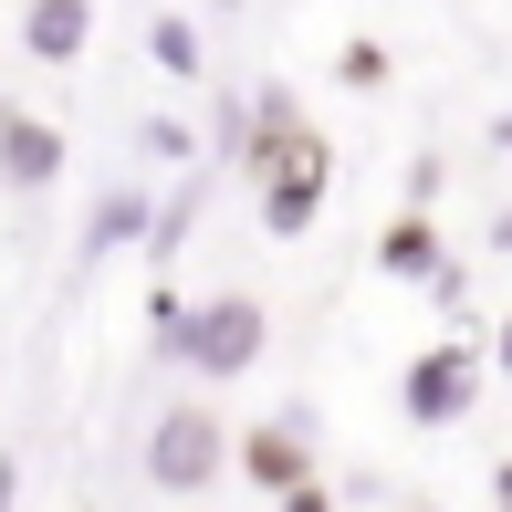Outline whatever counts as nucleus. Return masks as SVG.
Segmentation results:
<instances>
[{"label":"nucleus","instance_id":"nucleus-1","mask_svg":"<svg viewBox=\"0 0 512 512\" xmlns=\"http://www.w3.org/2000/svg\"><path fill=\"white\" fill-rule=\"evenodd\" d=\"M147 324H157V356H168V366H199V377H251L262 345H272L262 293H241V283H230V293H199V304L157 293Z\"/></svg>","mask_w":512,"mask_h":512},{"label":"nucleus","instance_id":"nucleus-2","mask_svg":"<svg viewBox=\"0 0 512 512\" xmlns=\"http://www.w3.org/2000/svg\"><path fill=\"white\" fill-rule=\"evenodd\" d=\"M251 189H262V230L272 241H304L324 189H335V147H324V126H283V136H251Z\"/></svg>","mask_w":512,"mask_h":512},{"label":"nucleus","instance_id":"nucleus-3","mask_svg":"<svg viewBox=\"0 0 512 512\" xmlns=\"http://www.w3.org/2000/svg\"><path fill=\"white\" fill-rule=\"evenodd\" d=\"M481 345H460V335H439V345H418V356L398 366V418L408 429H460V418L481 408Z\"/></svg>","mask_w":512,"mask_h":512},{"label":"nucleus","instance_id":"nucleus-4","mask_svg":"<svg viewBox=\"0 0 512 512\" xmlns=\"http://www.w3.org/2000/svg\"><path fill=\"white\" fill-rule=\"evenodd\" d=\"M220 471H230V429H220L199 398H189V408H168V418L147 429V481H157V492L189 502V492H209Z\"/></svg>","mask_w":512,"mask_h":512},{"label":"nucleus","instance_id":"nucleus-5","mask_svg":"<svg viewBox=\"0 0 512 512\" xmlns=\"http://www.w3.org/2000/svg\"><path fill=\"white\" fill-rule=\"evenodd\" d=\"M377 272H387V283H408V293H439V304H460V293H471V272H460L439 209H398V220L377 230Z\"/></svg>","mask_w":512,"mask_h":512},{"label":"nucleus","instance_id":"nucleus-6","mask_svg":"<svg viewBox=\"0 0 512 512\" xmlns=\"http://www.w3.org/2000/svg\"><path fill=\"white\" fill-rule=\"evenodd\" d=\"M230 471H241L262 502H283L293 481H314V418L293 408V418H262V429H241V439H230Z\"/></svg>","mask_w":512,"mask_h":512},{"label":"nucleus","instance_id":"nucleus-7","mask_svg":"<svg viewBox=\"0 0 512 512\" xmlns=\"http://www.w3.org/2000/svg\"><path fill=\"white\" fill-rule=\"evenodd\" d=\"M53 178H63V126L32 115V105H0V189H11V199H42Z\"/></svg>","mask_w":512,"mask_h":512},{"label":"nucleus","instance_id":"nucleus-8","mask_svg":"<svg viewBox=\"0 0 512 512\" xmlns=\"http://www.w3.org/2000/svg\"><path fill=\"white\" fill-rule=\"evenodd\" d=\"M95 42V0H21V53L32 63H84Z\"/></svg>","mask_w":512,"mask_h":512},{"label":"nucleus","instance_id":"nucleus-9","mask_svg":"<svg viewBox=\"0 0 512 512\" xmlns=\"http://www.w3.org/2000/svg\"><path fill=\"white\" fill-rule=\"evenodd\" d=\"M157 230V199L147 189H105L95 199V220H84V262H105V251H136Z\"/></svg>","mask_w":512,"mask_h":512},{"label":"nucleus","instance_id":"nucleus-10","mask_svg":"<svg viewBox=\"0 0 512 512\" xmlns=\"http://www.w3.org/2000/svg\"><path fill=\"white\" fill-rule=\"evenodd\" d=\"M147 63H157V74H178V84H199V21H178V11H157L147 21Z\"/></svg>","mask_w":512,"mask_h":512},{"label":"nucleus","instance_id":"nucleus-11","mask_svg":"<svg viewBox=\"0 0 512 512\" xmlns=\"http://www.w3.org/2000/svg\"><path fill=\"white\" fill-rule=\"evenodd\" d=\"M283 126H304V105H293V84L272 74V84H251V105H241V147L251 136H283Z\"/></svg>","mask_w":512,"mask_h":512},{"label":"nucleus","instance_id":"nucleus-12","mask_svg":"<svg viewBox=\"0 0 512 512\" xmlns=\"http://www.w3.org/2000/svg\"><path fill=\"white\" fill-rule=\"evenodd\" d=\"M335 74H345V84H387V42H345Z\"/></svg>","mask_w":512,"mask_h":512},{"label":"nucleus","instance_id":"nucleus-13","mask_svg":"<svg viewBox=\"0 0 512 512\" xmlns=\"http://www.w3.org/2000/svg\"><path fill=\"white\" fill-rule=\"evenodd\" d=\"M189 147H199L189 115H157V126H147V157H178V168H189Z\"/></svg>","mask_w":512,"mask_h":512},{"label":"nucleus","instance_id":"nucleus-14","mask_svg":"<svg viewBox=\"0 0 512 512\" xmlns=\"http://www.w3.org/2000/svg\"><path fill=\"white\" fill-rule=\"evenodd\" d=\"M272 512H335V492H324V481H293V492L272 502Z\"/></svg>","mask_w":512,"mask_h":512},{"label":"nucleus","instance_id":"nucleus-15","mask_svg":"<svg viewBox=\"0 0 512 512\" xmlns=\"http://www.w3.org/2000/svg\"><path fill=\"white\" fill-rule=\"evenodd\" d=\"M492 251H502V262H512V199L492 209Z\"/></svg>","mask_w":512,"mask_h":512},{"label":"nucleus","instance_id":"nucleus-16","mask_svg":"<svg viewBox=\"0 0 512 512\" xmlns=\"http://www.w3.org/2000/svg\"><path fill=\"white\" fill-rule=\"evenodd\" d=\"M492 366H502V377H512V314L492 324Z\"/></svg>","mask_w":512,"mask_h":512},{"label":"nucleus","instance_id":"nucleus-17","mask_svg":"<svg viewBox=\"0 0 512 512\" xmlns=\"http://www.w3.org/2000/svg\"><path fill=\"white\" fill-rule=\"evenodd\" d=\"M492 502H512V460H502V471H492Z\"/></svg>","mask_w":512,"mask_h":512},{"label":"nucleus","instance_id":"nucleus-18","mask_svg":"<svg viewBox=\"0 0 512 512\" xmlns=\"http://www.w3.org/2000/svg\"><path fill=\"white\" fill-rule=\"evenodd\" d=\"M0 512H11V460H0Z\"/></svg>","mask_w":512,"mask_h":512},{"label":"nucleus","instance_id":"nucleus-19","mask_svg":"<svg viewBox=\"0 0 512 512\" xmlns=\"http://www.w3.org/2000/svg\"><path fill=\"white\" fill-rule=\"evenodd\" d=\"M418 512H439V502H418Z\"/></svg>","mask_w":512,"mask_h":512},{"label":"nucleus","instance_id":"nucleus-20","mask_svg":"<svg viewBox=\"0 0 512 512\" xmlns=\"http://www.w3.org/2000/svg\"><path fill=\"white\" fill-rule=\"evenodd\" d=\"M492 512H512V502H492Z\"/></svg>","mask_w":512,"mask_h":512}]
</instances>
